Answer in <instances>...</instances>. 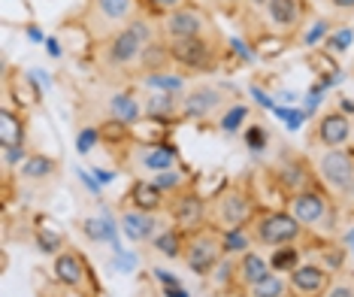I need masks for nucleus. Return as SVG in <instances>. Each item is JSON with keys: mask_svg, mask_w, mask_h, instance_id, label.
Here are the masks:
<instances>
[{"mask_svg": "<svg viewBox=\"0 0 354 297\" xmlns=\"http://www.w3.org/2000/svg\"><path fill=\"white\" fill-rule=\"evenodd\" d=\"M151 39L155 37H151L149 21L133 19L127 28L115 30V34L106 39L100 58L109 70H127V67H133V64H140V55H142V49H146V43H151Z\"/></svg>", "mask_w": 354, "mask_h": 297, "instance_id": "1", "label": "nucleus"}, {"mask_svg": "<svg viewBox=\"0 0 354 297\" xmlns=\"http://www.w3.org/2000/svg\"><path fill=\"white\" fill-rule=\"evenodd\" d=\"M224 255V243H221V234L212 228H197L191 240L185 243V264L197 273V276H206L212 273V267L221 261Z\"/></svg>", "mask_w": 354, "mask_h": 297, "instance_id": "2", "label": "nucleus"}, {"mask_svg": "<svg viewBox=\"0 0 354 297\" xmlns=\"http://www.w3.org/2000/svg\"><path fill=\"white\" fill-rule=\"evenodd\" d=\"M133 10H136L133 0H91L85 21L91 28V34L112 37L122 25L133 21Z\"/></svg>", "mask_w": 354, "mask_h": 297, "instance_id": "3", "label": "nucleus"}, {"mask_svg": "<svg viewBox=\"0 0 354 297\" xmlns=\"http://www.w3.org/2000/svg\"><path fill=\"white\" fill-rule=\"evenodd\" d=\"M303 224L294 219V213H267L263 219L254 222L252 237L263 246H288L300 240Z\"/></svg>", "mask_w": 354, "mask_h": 297, "instance_id": "4", "label": "nucleus"}, {"mask_svg": "<svg viewBox=\"0 0 354 297\" xmlns=\"http://www.w3.org/2000/svg\"><path fill=\"white\" fill-rule=\"evenodd\" d=\"M318 173L330 188L336 191H351L354 182V161L345 149H327L318 155Z\"/></svg>", "mask_w": 354, "mask_h": 297, "instance_id": "5", "label": "nucleus"}, {"mask_svg": "<svg viewBox=\"0 0 354 297\" xmlns=\"http://www.w3.org/2000/svg\"><path fill=\"white\" fill-rule=\"evenodd\" d=\"M215 215H218L221 228L224 231H236V228H245L254 215V206H252V197L245 195L243 188H230L224 191L215 204Z\"/></svg>", "mask_w": 354, "mask_h": 297, "instance_id": "6", "label": "nucleus"}, {"mask_svg": "<svg viewBox=\"0 0 354 297\" xmlns=\"http://www.w3.org/2000/svg\"><path fill=\"white\" fill-rule=\"evenodd\" d=\"M212 46L203 37H188V39H170V58L185 70H206L212 67Z\"/></svg>", "mask_w": 354, "mask_h": 297, "instance_id": "7", "label": "nucleus"}, {"mask_svg": "<svg viewBox=\"0 0 354 297\" xmlns=\"http://www.w3.org/2000/svg\"><path fill=\"white\" fill-rule=\"evenodd\" d=\"M206 30V15L194 6H182L170 15H164V34L170 39H188V37H203Z\"/></svg>", "mask_w": 354, "mask_h": 297, "instance_id": "8", "label": "nucleus"}, {"mask_svg": "<svg viewBox=\"0 0 354 297\" xmlns=\"http://www.w3.org/2000/svg\"><path fill=\"white\" fill-rule=\"evenodd\" d=\"M351 140V122L342 109H330L318 122V143L324 149H342Z\"/></svg>", "mask_w": 354, "mask_h": 297, "instance_id": "9", "label": "nucleus"}, {"mask_svg": "<svg viewBox=\"0 0 354 297\" xmlns=\"http://www.w3.org/2000/svg\"><path fill=\"white\" fill-rule=\"evenodd\" d=\"M291 213L294 219L306 224V228H315V224L324 222L327 215V200L324 195H318L315 188H306V191H297L291 197Z\"/></svg>", "mask_w": 354, "mask_h": 297, "instance_id": "10", "label": "nucleus"}, {"mask_svg": "<svg viewBox=\"0 0 354 297\" xmlns=\"http://www.w3.org/2000/svg\"><path fill=\"white\" fill-rule=\"evenodd\" d=\"M291 288L300 297H321L330 288L327 270L321 264H300L291 270Z\"/></svg>", "mask_w": 354, "mask_h": 297, "instance_id": "11", "label": "nucleus"}, {"mask_svg": "<svg viewBox=\"0 0 354 297\" xmlns=\"http://www.w3.org/2000/svg\"><path fill=\"white\" fill-rule=\"evenodd\" d=\"M218 107H221V91L212 88V85L191 88L188 98L182 100V112L191 116V118H206V116H212Z\"/></svg>", "mask_w": 354, "mask_h": 297, "instance_id": "12", "label": "nucleus"}, {"mask_svg": "<svg viewBox=\"0 0 354 297\" xmlns=\"http://www.w3.org/2000/svg\"><path fill=\"white\" fill-rule=\"evenodd\" d=\"M170 215H173V222H179L182 228H200L206 219V204H203V197H197V195H179L170 204Z\"/></svg>", "mask_w": 354, "mask_h": 297, "instance_id": "13", "label": "nucleus"}, {"mask_svg": "<svg viewBox=\"0 0 354 297\" xmlns=\"http://www.w3.org/2000/svg\"><path fill=\"white\" fill-rule=\"evenodd\" d=\"M176 161H179V152L170 143H155V146H140L136 152V164L146 167V170H173Z\"/></svg>", "mask_w": 354, "mask_h": 297, "instance_id": "14", "label": "nucleus"}, {"mask_svg": "<svg viewBox=\"0 0 354 297\" xmlns=\"http://www.w3.org/2000/svg\"><path fill=\"white\" fill-rule=\"evenodd\" d=\"M155 228H158V222L151 213H140V210L122 213V231L133 240V243H146V240H151L155 237Z\"/></svg>", "mask_w": 354, "mask_h": 297, "instance_id": "15", "label": "nucleus"}, {"mask_svg": "<svg viewBox=\"0 0 354 297\" xmlns=\"http://www.w3.org/2000/svg\"><path fill=\"white\" fill-rule=\"evenodd\" d=\"M55 276H58V282H64V285L79 288L85 282V264H82V258H79L76 252L55 255Z\"/></svg>", "mask_w": 354, "mask_h": 297, "instance_id": "16", "label": "nucleus"}, {"mask_svg": "<svg viewBox=\"0 0 354 297\" xmlns=\"http://www.w3.org/2000/svg\"><path fill=\"white\" fill-rule=\"evenodd\" d=\"M131 206L133 210H140V213H155L164 206V191H160L155 182H133V188H131Z\"/></svg>", "mask_w": 354, "mask_h": 297, "instance_id": "17", "label": "nucleus"}, {"mask_svg": "<svg viewBox=\"0 0 354 297\" xmlns=\"http://www.w3.org/2000/svg\"><path fill=\"white\" fill-rule=\"evenodd\" d=\"M267 15L279 30H291L300 21V0H270Z\"/></svg>", "mask_w": 354, "mask_h": 297, "instance_id": "18", "label": "nucleus"}, {"mask_svg": "<svg viewBox=\"0 0 354 297\" xmlns=\"http://www.w3.org/2000/svg\"><path fill=\"white\" fill-rule=\"evenodd\" d=\"M140 100L133 98V94L127 91H118L109 98V118H115V122H124V125H136L140 122Z\"/></svg>", "mask_w": 354, "mask_h": 297, "instance_id": "19", "label": "nucleus"}, {"mask_svg": "<svg viewBox=\"0 0 354 297\" xmlns=\"http://www.w3.org/2000/svg\"><path fill=\"white\" fill-rule=\"evenodd\" d=\"M270 261H263V255H257V252H252V249H248V252L243 255V258H239V279H243V282L252 288V285H257L261 282V279H267L270 276Z\"/></svg>", "mask_w": 354, "mask_h": 297, "instance_id": "20", "label": "nucleus"}, {"mask_svg": "<svg viewBox=\"0 0 354 297\" xmlns=\"http://www.w3.org/2000/svg\"><path fill=\"white\" fill-rule=\"evenodd\" d=\"M0 146H25V125L12 109H0Z\"/></svg>", "mask_w": 354, "mask_h": 297, "instance_id": "21", "label": "nucleus"}, {"mask_svg": "<svg viewBox=\"0 0 354 297\" xmlns=\"http://www.w3.org/2000/svg\"><path fill=\"white\" fill-rule=\"evenodd\" d=\"M55 173H58V164L46 155H30L28 161L19 167V176L25 182H46V179H52Z\"/></svg>", "mask_w": 354, "mask_h": 297, "instance_id": "22", "label": "nucleus"}, {"mask_svg": "<svg viewBox=\"0 0 354 297\" xmlns=\"http://www.w3.org/2000/svg\"><path fill=\"white\" fill-rule=\"evenodd\" d=\"M179 109H182L179 98H176V94H167V91L149 94L146 103H142V112H149L151 118H173Z\"/></svg>", "mask_w": 354, "mask_h": 297, "instance_id": "23", "label": "nucleus"}, {"mask_svg": "<svg viewBox=\"0 0 354 297\" xmlns=\"http://www.w3.org/2000/svg\"><path fill=\"white\" fill-rule=\"evenodd\" d=\"M170 43H158V39H151L146 43V49L140 55V67L146 70V73H158V70H167V64H170Z\"/></svg>", "mask_w": 354, "mask_h": 297, "instance_id": "24", "label": "nucleus"}, {"mask_svg": "<svg viewBox=\"0 0 354 297\" xmlns=\"http://www.w3.org/2000/svg\"><path fill=\"white\" fill-rule=\"evenodd\" d=\"M82 231L88 240H94V243H103V240H109L112 249L115 252H122V246H118V237H115V222L109 219H85L82 222Z\"/></svg>", "mask_w": 354, "mask_h": 297, "instance_id": "25", "label": "nucleus"}, {"mask_svg": "<svg viewBox=\"0 0 354 297\" xmlns=\"http://www.w3.org/2000/svg\"><path fill=\"white\" fill-rule=\"evenodd\" d=\"M146 88H151V91H167V94H179L185 82H182V76H176V73H167V70H158V73H146Z\"/></svg>", "mask_w": 354, "mask_h": 297, "instance_id": "26", "label": "nucleus"}, {"mask_svg": "<svg viewBox=\"0 0 354 297\" xmlns=\"http://www.w3.org/2000/svg\"><path fill=\"white\" fill-rule=\"evenodd\" d=\"M155 252L164 255V258H182L185 255V240L179 231H164V234L155 237Z\"/></svg>", "mask_w": 354, "mask_h": 297, "instance_id": "27", "label": "nucleus"}, {"mask_svg": "<svg viewBox=\"0 0 354 297\" xmlns=\"http://www.w3.org/2000/svg\"><path fill=\"white\" fill-rule=\"evenodd\" d=\"M270 267L276 273H288V270L300 267V249L291 246V243L276 246V252H272V258H270Z\"/></svg>", "mask_w": 354, "mask_h": 297, "instance_id": "28", "label": "nucleus"}, {"mask_svg": "<svg viewBox=\"0 0 354 297\" xmlns=\"http://www.w3.org/2000/svg\"><path fill=\"white\" fill-rule=\"evenodd\" d=\"M252 297H288L285 276H279V273H270L267 279H261L257 285H252Z\"/></svg>", "mask_w": 354, "mask_h": 297, "instance_id": "29", "label": "nucleus"}, {"mask_svg": "<svg viewBox=\"0 0 354 297\" xmlns=\"http://www.w3.org/2000/svg\"><path fill=\"white\" fill-rule=\"evenodd\" d=\"M252 234H245V228H236V231H227V234L221 237L224 243V255H245L248 249H252Z\"/></svg>", "mask_w": 354, "mask_h": 297, "instance_id": "30", "label": "nucleus"}, {"mask_svg": "<svg viewBox=\"0 0 354 297\" xmlns=\"http://www.w3.org/2000/svg\"><path fill=\"white\" fill-rule=\"evenodd\" d=\"M245 118H248V107H245V103H233V107L221 116V131L224 134H236L239 127H243Z\"/></svg>", "mask_w": 354, "mask_h": 297, "instance_id": "31", "label": "nucleus"}, {"mask_svg": "<svg viewBox=\"0 0 354 297\" xmlns=\"http://www.w3.org/2000/svg\"><path fill=\"white\" fill-rule=\"evenodd\" d=\"M100 136H103L106 143H124L127 136H131V125L109 118V122H103V125H100Z\"/></svg>", "mask_w": 354, "mask_h": 297, "instance_id": "32", "label": "nucleus"}, {"mask_svg": "<svg viewBox=\"0 0 354 297\" xmlns=\"http://www.w3.org/2000/svg\"><path fill=\"white\" fill-rule=\"evenodd\" d=\"M37 243L46 255H61V246H64V237L55 234V231H39L37 234Z\"/></svg>", "mask_w": 354, "mask_h": 297, "instance_id": "33", "label": "nucleus"}, {"mask_svg": "<svg viewBox=\"0 0 354 297\" xmlns=\"http://www.w3.org/2000/svg\"><path fill=\"white\" fill-rule=\"evenodd\" d=\"M321 37H330V21H324V19L312 21V25L306 28V34H303V46H315V43H321Z\"/></svg>", "mask_w": 354, "mask_h": 297, "instance_id": "34", "label": "nucleus"}, {"mask_svg": "<svg viewBox=\"0 0 354 297\" xmlns=\"http://www.w3.org/2000/svg\"><path fill=\"white\" fill-rule=\"evenodd\" d=\"M151 182H155V186H158L160 191H176V188L182 186V173L176 170V167H173V170H160Z\"/></svg>", "mask_w": 354, "mask_h": 297, "instance_id": "35", "label": "nucleus"}, {"mask_svg": "<svg viewBox=\"0 0 354 297\" xmlns=\"http://www.w3.org/2000/svg\"><path fill=\"white\" fill-rule=\"evenodd\" d=\"M245 146L252 152H263V149H267V131H263L261 125H252L245 131Z\"/></svg>", "mask_w": 354, "mask_h": 297, "instance_id": "36", "label": "nucleus"}, {"mask_svg": "<svg viewBox=\"0 0 354 297\" xmlns=\"http://www.w3.org/2000/svg\"><path fill=\"white\" fill-rule=\"evenodd\" d=\"M100 140H103V136H100V127H85V131L79 134L76 146H79V152H82V155H88V152H91L94 146H97Z\"/></svg>", "mask_w": 354, "mask_h": 297, "instance_id": "37", "label": "nucleus"}, {"mask_svg": "<svg viewBox=\"0 0 354 297\" xmlns=\"http://www.w3.org/2000/svg\"><path fill=\"white\" fill-rule=\"evenodd\" d=\"M351 39H354V34L348 28H339V30H333V34L327 37V49H336V52H345L351 46Z\"/></svg>", "mask_w": 354, "mask_h": 297, "instance_id": "38", "label": "nucleus"}, {"mask_svg": "<svg viewBox=\"0 0 354 297\" xmlns=\"http://www.w3.org/2000/svg\"><path fill=\"white\" fill-rule=\"evenodd\" d=\"M324 297H354V279H339L324 291Z\"/></svg>", "mask_w": 354, "mask_h": 297, "instance_id": "39", "label": "nucleus"}, {"mask_svg": "<svg viewBox=\"0 0 354 297\" xmlns=\"http://www.w3.org/2000/svg\"><path fill=\"white\" fill-rule=\"evenodd\" d=\"M28 158H30V155L25 152V146H10V149H3V164H6V167H12V164L21 167V164L28 161Z\"/></svg>", "mask_w": 354, "mask_h": 297, "instance_id": "40", "label": "nucleus"}, {"mask_svg": "<svg viewBox=\"0 0 354 297\" xmlns=\"http://www.w3.org/2000/svg\"><path fill=\"white\" fill-rule=\"evenodd\" d=\"M149 6L151 10H158V12H164V15H170L176 10H182L185 0H149Z\"/></svg>", "mask_w": 354, "mask_h": 297, "instance_id": "41", "label": "nucleus"}, {"mask_svg": "<svg viewBox=\"0 0 354 297\" xmlns=\"http://www.w3.org/2000/svg\"><path fill=\"white\" fill-rule=\"evenodd\" d=\"M272 112H276L281 122H288V127H300V122H303V116H300V112H294V109H281V107H276Z\"/></svg>", "mask_w": 354, "mask_h": 297, "instance_id": "42", "label": "nucleus"}, {"mask_svg": "<svg viewBox=\"0 0 354 297\" xmlns=\"http://www.w3.org/2000/svg\"><path fill=\"white\" fill-rule=\"evenodd\" d=\"M133 258H131V255H124V252H118V258L115 261H112V267H115V270H122V273H131L133 270Z\"/></svg>", "mask_w": 354, "mask_h": 297, "instance_id": "43", "label": "nucleus"}, {"mask_svg": "<svg viewBox=\"0 0 354 297\" xmlns=\"http://www.w3.org/2000/svg\"><path fill=\"white\" fill-rule=\"evenodd\" d=\"M252 94H254V98H257V103H261V107H267V109H276V103H272V98H270V94H263L261 91V88H252Z\"/></svg>", "mask_w": 354, "mask_h": 297, "instance_id": "44", "label": "nucleus"}, {"mask_svg": "<svg viewBox=\"0 0 354 297\" xmlns=\"http://www.w3.org/2000/svg\"><path fill=\"white\" fill-rule=\"evenodd\" d=\"M155 276L160 279V285H179V279H176L173 273H167V270H160V267H155Z\"/></svg>", "mask_w": 354, "mask_h": 297, "instance_id": "45", "label": "nucleus"}, {"mask_svg": "<svg viewBox=\"0 0 354 297\" xmlns=\"http://www.w3.org/2000/svg\"><path fill=\"white\" fill-rule=\"evenodd\" d=\"M164 297H191L182 285H164Z\"/></svg>", "mask_w": 354, "mask_h": 297, "instance_id": "46", "label": "nucleus"}, {"mask_svg": "<svg viewBox=\"0 0 354 297\" xmlns=\"http://www.w3.org/2000/svg\"><path fill=\"white\" fill-rule=\"evenodd\" d=\"M333 10H342V12H354V0H330Z\"/></svg>", "mask_w": 354, "mask_h": 297, "instance_id": "47", "label": "nucleus"}, {"mask_svg": "<svg viewBox=\"0 0 354 297\" xmlns=\"http://www.w3.org/2000/svg\"><path fill=\"white\" fill-rule=\"evenodd\" d=\"M46 49H49L52 58H61V46H58V39L55 37H46Z\"/></svg>", "mask_w": 354, "mask_h": 297, "instance_id": "48", "label": "nucleus"}, {"mask_svg": "<svg viewBox=\"0 0 354 297\" xmlns=\"http://www.w3.org/2000/svg\"><path fill=\"white\" fill-rule=\"evenodd\" d=\"M76 173H79V179H82V182H85V186H88V188H91V191H94V195H100V186H97V182H94V179H91V176H88L85 170H76Z\"/></svg>", "mask_w": 354, "mask_h": 297, "instance_id": "49", "label": "nucleus"}, {"mask_svg": "<svg viewBox=\"0 0 354 297\" xmlns=\"http://www.w3.org/2000/svg\"><path fill=\"white\" fill-rule=\"evenodd\" d=\"M30 79H37V82H39V85H46V88H49V85H52V79H49V73H39V70H34V73H30Z\"/></svg>", "mask_w": 354, "mask_h": 297, "instance_id": "50", "label": "nucleus"}, {"mask_svg": "<svg viewBox=\"0 0 354 297\" xmlns=\"http://www.w3.org/2000/svg\"><path fill=\"white\" fill-rule=\"evenodd\" d=\"M94 173H97V179L103 182V186H106V182H112V173H106V170H94Z\"/></svg>", "mask_w": 354, "mask_h": 297, "instance_id": "51", "label": "nucleus"}, {"mask_svg": "<svg viewBox=\"0 0 354 297\" xmlns=\"http://www.w3.org/2000/svg\"><path fill=\"white\" fill-rule=\"evenodd\" d=\"M28 37L34 39V43H39V39H43V34H39V30H34V28H28ZM43 43H46V39H43Z\"/></svg>", "mask_w": 354, "mask_h": 297, "instance_id": "52", "label": "nucleus"}, {"mask_svg": "<svg viewBox=\"0 0 354 297\" xmlns=\"http://www.w3.org/2000/svg\"><path fill=\"white\" fill-rule=\"evenodd\" d=\"M345 246H351V249H354V228L348 231V234H345Z\"/></svg>", "mask_w": 354, "mask_h": 297, "instance_id": "53", "label": "nucleus"}, {"mask_svg": "<svg viewBox=\"0 0 354 297\" xmlns=\"http://www.w3.org/2000/svg\"><path fill=\"white\" fill-rule=\"evenodd\" d=\"M245 3H252V6H267L270 0H245Z\"/></svg>", "mask_w": 354, "mask_h": 297, "instance_id": "54", "label": "nucleus"}, {"mask_svg": "<svg viewBox=\"0 0 354 297\" xmlns=\"http://www.w3.org/2000/svg\"><path fill=\"white\" fill-rule=\"evenodd\" d=\"M348 195H351V197H354V182H351V191H348Z\"/></svg>", "mask_w": 354, "mask_h": 297, "instance_id": "55", "label": "nucleus"}, {"mask_svg": "<svg viewBox=\"0 0 354 297\" xmlns=\"http://www.w3.org/2000/svg\"><path fill=\"white\" fill-rule=\"evenodd\" d=\"M288 297H291V294H288Z\"/></svg>", "mask_w": 354, "mask_h": 297, "instance_id": "56", "label": "nucleus"}]
</instances>
